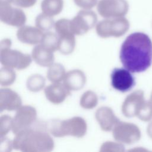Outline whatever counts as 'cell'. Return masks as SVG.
<instances>
[{
    "label": "cell",
    "mask_w": 152,
    "mask_h": 152,
    "mask_svg": "<svg viewBox=\"0 0 152 152\" xmlns=\"http://www.w3.org/2000/svg\"><path fill=\"white\" fill-rule=\"evenodd\" d=\"M118 142L112 141H106L102 145L100 151H124V146Z\"/></svg>",
    "instance_id": "cell-29"
},
{
    "label": "cell",
    "mask_w": 152,
    "mask_h": 152,
    "mask_svg": "<svg viewBox=\"0 0 152 152\" xmlns=\"http://www.w3.org/2000/svg\"><path fill=\"white\" fill-rule=\"evenodd\" d=\"M13 148L12 141H11L5 136L1 137V145H0V151H9Z\"/></svg>",
    "instance_id": "cell-31"
},
{
    "label": "cell",
    "mask_w": 152,
    "mask_h": 152,
    "mask_svg": "<svg viewBox=\"0 0 152 152\" xmlns=\"http://www.w3.org/2000/svg\"><path fill=\"white\" fill-rule=\"evenodd\" d=\"M47 128L49 132L56 137L71 135L81 138L86 134L87 126L83 118L75 116L64 121H51L48 124Z\"/></svg>",
    "instance_id": "cell-3"
},
{
    "label": "cell",
    "mask_w": 152,
    "mask_h": 152,
    "mask_svg": "<svg viewBox=\"0 0 152 152\" xmlns=\"http://www.w3.org/2000/svg\"><path fill=\"white\" fill-rule=\"evenodd\" d=\"M75 4L82 10H91L98 3V0H74Z\"/></svg>",
    "instance_id": "cell-30"
},
{
    "label": "cell",
    "mask_w": 152,
    "mask_h": 152,
    "mask_svg": "<svg viewBox=\"0 0 152 152\" xmlns=\"http://www.w3.org/2000/svg\"><path fill=\"white\" fill-rule=\"evenodd\" d=\"M22 101L20 96L11 89L4 88L0 90V109L12 111L17 110L21 106Z\"/></svg>",
    "instance_id": "cell-13"
},
{
    "label": "cell",
    "mask_w": 152,
    "mask_h": 152,
    "mask_svg": "<svg viewBox=\"0 0 152 152\" xmlns=\"http://www.w3.org/2000/svg\"><path fill=\"white\" fill-rule=\"evenodd\" d=\"M14 0H0V4H14Z\"/></svg>",
    "instance_id": "cell-33"
},
{
    "label": "cell",
    "mask_w": 152,
    "mask_h": 152,
    "mask_svg": "<svg viewBox=\"0 0 152 152\" xmlns=\"http://www.w3.org/2000/svg\"><path fill=\"white\" fill-rule=\"evenodd\" d=\"M96 14L91 10H82L70 21L71 30L75 35H82L97 24Z\"/></svg>",
    "instance_id": "cell-8"
},
{
    "label": "cell",
    "mask_w": 152,
    "mask_h": 152,
    "mask_svg": "<svg viewBox=\"0 0 152 152\" xmlns=\"http://www.w3.org/2000/svg\"><path fill=\"white\" fill-rule=\"evenodd\" d=\"M120 60L131 72L145 71L152 62V42L148 35L141 32L129 34L123 42Z\"/></svg>",
    "instance_id": "cell-1"
},
{
    "label": "cell",
    "mask_w": 152,
    "mask_h": 152,
    "mask_svg": "<svg viewBox=\"0 0 152 152\" xmlns=\"http://www.w3.org/2000/svg\"><path fill=\"white\" fill-rule=\"evenodd\" d=\"M44 33L37 27L23 26L17 31V37L22 43L28 45L40 43Z\"/></svg>",
    "instance_id": "cell-16"
},
{
    "label": "cell",
    "mask_w": 152,
    "mask_h": 152,
    "mask_svg": "<svg viewBox=\"0 0 152 152\" xmlns=\"http://www.w3.org/2000/svg\"><path fill=\"white\" fill-rule=\"evenodd\" d=\"M98 103L97 94L90 90L84 93L80 98V106L86 109H91L96 106Z\"/></svg>",
    "instance_id": "cell-23"
},
{
    "label": "cell",
    "mask_w": 152,
    "mask_h": 152,
    "mask_svg": "<svg viewBox=\"0 0 152 152\" xmlns=\"http://www.w3.org/2000/svg\"><path fill=\"white\" fill-rule=\"evenodd\" d=\"M95 117L101 129L104 131H112L119 121L112 109L107 106L99 108L96 112Z\"/></svg>",
    "instance_id": "cell-14"
},
{
    "label": "cell",
    "mask_w": 152,
    "mask_h": 152,
    "mask_svg": "<svg viewBox=\"0 0 152 152\" xmlns=\"http://www.w3.org/2000/svg\"><path fill=\"white\" fill-rule=\"evenodd\" d=\"M45 80L41 75L33 74L30 76L27 80L26 85L27 88L33 92L41 90L45 86Z\"/></svg>",
    "instance_id": "cell-25"
},
{
    "label": "cell",
    "mask_w": 152,
    "mask_h": 152,
    "mask_svg": "<svg viewBox=\"0 0 152 152\" xmlns=\"http://www.w3.org/2000/svg\"><path fill=\"white\" fill-rule=\"evenodd\" d=\"M150 106L151 107V108H152V96H151V102H150Z\"/></svg>",
    "instance_id": "cell-34"
},
{
    "label": "cell",
    "mask_w": 152,
    "mask_h": 152,
    "mask_svg": "<svg viewBox=\"0 0 152 152\" xmlns=\"http://www.w3.org/2000/svg\"><path fill=\"white\" fill-rule=\"evenodd\" d=\"M45 94L50 102L57 104L63 102L71 94V91L64 83H53L45 88Z\"/></svg>",
    "instance_id": "cell-15"
},
{
    "label": "cell",
    "mask_w": 152,
    "mask_h": 152,
    "mask_svg": "<svg viewBox=\"0 0 152 152\" xmlns=\"http://www.w3.org/2000/svg\"><path fill=\"white\" fill-rule=\"evenodd\" d=\"M37 0H14V4L20 8H30L34 6Z\"/></svg>",
    "instance_id": "cell-32"
},
{
    "label": "cell",
    "mask_w": 152,
    "mask_h": 152,
    "mask_svg": "<svg viewBox=\"0 0 152 152\" xmlns=\"http://www.w3.org/2000/svg\"><path fill=\"white\" fill-rule=\"evenodd\" d=\"M32 59L42 66H50L53 64L55 58L53 52L44 47L42 44L36 46L31 52Z\"/></svg>",
    "instance_id": "cell-18"
},
{
    "label": "cell",
    "mask_w": 152,
    "mask_h": 152,
    "mask_svg": "<svg viewBox=\"0 0 152 152\" xmlns=\"http://www.w3.org/2000/svg\"><path fill=\"white\" fill-rule=\"evenodd\" d=\"M66 72L64 67L61 64L53 63L49 66L47 78L52 83H60L63 81Z\"/></svg>",
    "instance_id": "cell-21"
},
{
    "label": "cell",
    "mask_w": 152,
    "mask_h": 152,
    "mask_svg": "<svg viewBox=\"0 0 152 152\" xmlns=\"http://www.w3.org/2000/svg\"><path fill=\"white\" fill-rule=\"evenodd\" d=\"M127 4L124 0H100L97 4V10L104 18L123 17L127 11Z\"/></svg>",
    "instance_id": "cell-9"
},
{
    "label": "cell",
    "mask_w": 152,
    "mask_h": 152,
    "mask_svg": "<svg viewBox=\"0 0 152 152\" xmlns=\"http://www.w3.org/2000/svg\"><path fill=\"white\" fill-rule=\"evenodd\" d=\"M113 137L120 143L132 144L140 138L138 128L130 123L119 121L112 129Z\"/></svg>",
    "instance_id": "cell-10"
},
{
    "label": "cell",
    "mask_w": 152,
    "mask_h": 152,
    "mask_svg": "<svg viewBox=\"0 0 152 152\" xmlns=\"http://www.w3.org/2000/svg\"><path fill=\"white\" fill-rule=\"evenodd\" d=\"M64 8V0H42L41 10L43 13L53 17L60 14Z\"/></svg>",
    "instance_id": "cell-19"
},
{
    "label": "cell",
    "mask_w": 152,
    "mask_h": 152,
    "mask_svg": "<svg viewBox=\"0 0 152 152\" xmlns=\"http://www.w3.org/2000/svg\"><path fill=\"white\" fill-rule=\"evenodd\" d=\"M11 41L9 39H3L1 42L0 61L2 65L19 70L27 68L31 62V56L11 49Z\"/></svg>",
    "instance_id": "cell-4"
},
{
    "label": "cell",
    "mask_w": 152,
    "mask_h": 152,
    "mask_svg": "<svg viewBox=\"0 0 152 152\" xmlns=\"http://www.w3.org/2000/svg\"><path fill=\"white\" fill-rule=\"evenodd\" d=\"M12 145L24 152H48L53 149L54 142L48 132L31 127L15 134Z\"/></svg>",
    "instance_id": "cell-2"
},
{
    "label": "cell",
    "mask_w": 152,
    "mask_h": 152,
    "mask_svg": "<svg viewBox=\"0 0 152 152\" xmlns=\"http://www.w3.org/2000/svg\"><path fill=\"white\" fill-rule=\"evenodd\" d=\"M70 21L71 20L61 18L55 22L54 28L58 36L68 33H73L71 30Z\"/></svg>",
    "instance_id": "cell-27"
},
{
    "label": "cell",
    "mask_w": 152,
    "mask_h": 152,
    "mask_svg": "<svg viewBox=\"0 0 152 152\" xmlns=\"http://www.w3.org/2000/svg\"><path fill=\"white\" fill-rule=\"evenodd\" d=\"M58 36V50L64 55L71 53L74 51L75 46V34L69 33Z\"/></svg>",
    "instance_id": "cell-20"
},
{
    "label": "cell",
    "mask_w": 152,
    "mask_h": 152,
    "mask_svg": "<svg viewBox=\"0 0 152 152\" xmlns=\"http://www.w3.org/2000/svg\"><path fill=\"white\" fill-rule=\"evenodd\" d=\"M86 82L84 73L80 69H73L66 73L63 83L70 91L81 89Z\"/></svg>",
    "instance_id": "cell-17"
},
{
    "label": "cell",
    "mask_w": 152,
    "mask_h": 152,
    "mask_svg": "<svg viewBox=\"0 0 152 152\" xmlns=\"http://www.w3.org/2000/svg\"><path fill=\"white\" fill-rule=\"evenodd\" d=\"M12 118L7 115H2L0 118V137L5 136L12 129Z\"/></svg>",
    "instance_id": "cell-28"
},
{
    "label": "cell",
    "mask_w": 152,
    "mask_h": 152,
    "mask_svg": "<svg viewBox=\"0 0 152 152\" xmlns=\"http://www.w3.org/2000/svg\"><path fill=\"white\" fill-rule=\"evenodd\" d=\"M55 22L52 18L44 13L39 14L35 19V25L42 31H49L55 26Z\"/></svg>",
    "instance_id": "cell-22"
},
{
    "label": "cell",
    "mask_w": 152,
    "mask_h": 152,
    "mask_svg": "<svg viewBox=\"0 0 152 152\" xmlns=\"http://www.w3.org/2000/svg\"><path fill=\"white\" fill-rule=\"evenodd\" d=\"M37 119V112L34 107L28 105L21 106L12 118V131L15 135L18 132L31 128Z\"/></svg>",
    "instance_id": "cell-7"
},
{
    "label": "cell",
    "mask_w": 152,
    "mask_h": 152,
    "mask_svg": "<svg viewBox=\"0 0 152 152\" xmlns=\"http://www.w3.org/2000/svg\"><path fill=\"white\" fill-rule=\"evenodd\" d=\"M40 44L53 52L56 50H58L59 36L57 34L52 32L44 33Z\"/></svg>",
    "instance_id": "cell-24"
},
{
    "label": "cell",
    "mask_w": 152,
    "mask_h": 152,
    "mask_svg": "<svg viewBox=\"0 0 152 152\" xmlns=\"http://www.w3.org/2000/svg\"><path fill=\"white\" fill-rule=\"evenodd\" d=\"M16 74L12 68L3 66L0 69V84L2 86L12 84L15 80Z\"/></svg>",
    "instance_id": "cell-26"
},
{
    "label": "cell",
    "mask_w": 152,
    "mask_h": 152,
    "mask_svg": "<svg viewBox=\"0 0 152 152\" xmlns=\"http://www.w3.org/2000/svg\"><path fill=\"white\" fill-rule=\"evenodd\" d=\"M144 101L143 93L136 91L126 97L122 106V112L126 117L137 116L144 121L150 119L152 108Z\"/></svg>",
    "instance_id": "cell-5"
},
{
    "label": "cell",
    "mask_w": 152,
    "mask_h": 152,
    "mask_svg": "<svg viewBox=\"0 0 152 152\" xmlns=\"http://www.w3.org/2000/svg\"><path fill=\"white\" fill-rule=\"evenodd\" d=\"M111 84L113 88L126 92L131 90L135 84V79L131 71L125 68H115L111 74Z\"/></svg>",
    "instance_id": "cell-12"
},
{
    "label": "cell",
    "mask_w": 152,
    "mask_h": 152,
    "mask_svg": "<svg viewBox=\"0 0 152 152\" xmlns=\"http://www.w3.org/2000/svg\"><path fill=\"white\" fill-rule=\"evenodd\" d=\"M12 5L0 4V20L6 24L20 27L26 23V15L21 8Z\"/></svg>",
    "instance_id": "cell-11"
},
{
    "label": "cell",
    "mask_w": 152,
    "mask_h": 152,
    "mask_svg": "<svg viewBox=\"0 0 152 152\" xmlns=\"http://www.w3.org/2000/svg\"><path fill=\"white\" fill-rule=\"evenodd\" d=\"M128 28V21L122 17L105 18L96 26L97 34L102 38L122 36L127 31Z\"/></svg>",
    "instance_id": "cell-6"
}]
</instances>
